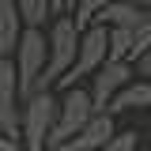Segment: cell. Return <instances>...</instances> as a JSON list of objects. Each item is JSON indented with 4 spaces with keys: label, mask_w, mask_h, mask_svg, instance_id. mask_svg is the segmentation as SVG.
Listing matches in <instances>:
<instances>
[{
    "label": "cell",
    "mask_w": 151,
    "mask_h": 151,
    "mask_svg": "<svg viewBox=\"0 0 151 151\" xmlns=\"http://www.w3.org/2000/svg\"><path fill=\"white\" fill-rule=\"evenodd\" d=\"M0 151H23L19 136H4V132H0Z\"/></svg>",
    "instance_id": "5bb4252c"
},
{
    "label": "cell",
    "mask_w": 151,
    "mask_h": 151,
    "mask_svg": "<svg viewBox=\"0 0 151 151\" xmlns=\"http://www.w3.org/2000/svg\"><path fill=\"white\" fill-rule=\"evenodd\" d=\"M72 4H76V0H64V12H72Z\"/></svg>",
    "instance_id": "2e32d148"
},
{
    "label": "cell",
    "mask_w": 151,
    "mask_h": 151,
    "mask_svg": "<svg viewBox=\"0 0 151 151\" xmlns=\"http://www.w3.org/2000/svg\"><path fill=\"white\" fill-rule=\"evenodd\" d=\"M53 4V12H64V0H49Z\"/></svg>",
    "instance_id": "9a60e30c"
},
{
    "label": "cell",
    "mask_w": 151,
    "mask_h": 151,
    "mask_svg": "<svg viewBox=\"0 0 151 151\" xmlns=\"http://www.w3.org/2000/svg\"><path fill=\"white\" fill-rule=\"evenodd\" d=\"M106 57L110 60H129L132 57V30L129 27H110V34H106Z\"/></svg>",
    "instance_id": "30bf717a"
},
{
    "label": "cell",
    "mask_w": 151,
    "mask_h": 151,
    "mask_svg": "<svg viewBox=\"0 0 151 151\" xmlns=\"http://www.w3.org/2000/svg\"><path fill=\"white\" fill-rule=\"evenodd\" d=\"M113 129H117V125H113V113L94 110L91 117H87V121L60 144V147H64V151H94V147H102V144L113 136Z\"/></svg>",
    "instance_id": "277c9868"
},
{
    "label": "cell",
    "mask_w": 151,
    "mask_h": 151,
    "mask_svg": "<svg viewBox=\"0 0 151 151\" xmlns=\"http://www.w3.org/2000/svg\"><path fill=\"white\" fill-rule=\"evenodd\" d=\"M45 151H64V147H45Z\"/></svg>",
    "instance_id": "ac0fdd59"
},
{
    "label": "cell",
    "mask_w": 151,
    "mask_h": 151,
    "mask_svg": "<svg viewBox=\"0 0 151 151\" xmlns=\"http://www.w3.org/2000/svg\"><path fill=\"white\" fill-rule=\"evenodd\" d=\"M102 8H106V0H76L68 15L76 19V27H87V23H94V19H98V12H102Z\"/></svg>",
    "instance_id": "8fae6325"
},
{
    "label": "cell",
    "mask_w": 151,
    "mask_h": 151,
    "mask_svg": "<svg viewBox=\"0 0 151 151\" xmlns=\"http://www.w3.org/2000/svg\"><path fill=\"white\" fill-rule=\"evenodd\" d=\"M132 76H136V72H132V60H110V57H106V60L91 72V87H87L94 110H106V102L129 83Z\"/></svg>",
    "instance_id": "3957f363"
},
{
    "label": "cell",
    "mask_w": 151,
    "mask_h": 151,
    "mask_svg": "<svg viewBox=\"0 0 151 151\" xmlns=\"http://www.w3.org/2000/svg\"><path fill=\"white\" fill-rule=\"evenodd\" d=\"M76 42H79V27L68 12H57L45 23V68H42V87H53L57 76L68 72L76 57Z\"/></svg>",
    "instance_id": "6da1fadb"
},
{
    "label": "cell",
    "mask_w": 151,
    "mask_h": 151,
    "mask_svg": "<svg viewBox=\"0 0 151 151\" xmlns=\"http://www.w3.org/2000/svg\"><path fill=\"white\" fill-rule=\"evenodd\" d=\"M151 106V79H140L132 76L121 91L106 102V113H121V110H147Z\"/></svg>",
    "instance_id": "8992f818"
},
{
    "label": "cell",
    "mask_w": 151,
    "mask_h": 151,
    "mask_svg": "<svg viewBox=\"0 0 151 151\" xmlns=\"http://www.w3.org/2000/svg\"><path fill=\"white\" fill-rule=\"evenodd\" d=\"M132 72L140 76V79H151V45H147V49H140V53L132 57Z\"/></svg>",
    "instance_id": "4fadbf2b"
},
{
    "label": "cell",
    "mask_w": 151,
    "mask_h": 151,
    "mask_svg": "<svg viewBox=\"0 0 151 151\" xmlns=\"http://www.w3.org/2000/svg\"><path fill=\"white\" fill-rule=\"evenodd\" d=\"M19 30H23V19H19L15 0H0V57H12Z\"/></svg>",
    "instance_id": "ba28073f"
},
{
    "label": "cell",
    "mask_w": 151,
    "mask_h": 151,
    "mask_svg": "<svg viewBox=\"0 0 151 151\" xmlns=\"http://www.w3.org/2000/svg\"><path fill=\"white\" fill-rule=\"evenodd\" d=\"M91 113H94V102H91V91L87 87H79V83L64 87V94L57 98V117H53L49 136H45V147H60Z\"/></svg>",
    "instance_id": "7a4b0ae2"
},
{
    "label": "cell",
    "mask_w": 151,
    "mask_h": 151,
    "mask_svg": "<svg viewBox=\"0 0 151 151\" xmlns=\"http://www.w3.org/2000/svg\"><path fill=\"white\" fill-rule=\"evenodd\" d=\"M147 19V4H132V0H106V8L98 12V23L106 27H140Z\"/></svg>",
    "instance_id": "52a82bcc"
},
{
    "label": "cell",
    "mask_w": 151,
    "mask_h": 151,
    "mask_svg": "<svg viewBox=\"0 0 151 151\" xmlns=\"http://www.w3.org/2000/svg\"><path fill=\"white\" fill-rule=\"evenodd\" d=\"M15 8H19V19H23V27H45V23L57 15L49 0H15Z\"/></svg>",
    "instance_id": "9c48e42d"
},
{
    "label": "cell",
    "mask_w": 151,
    "mask_h": 151,
    "mask_svg": "<svg viewBox=\"0 0 151 151\" xmlns=\"http://www.w3.org/2000/svg\"><path fill=\"white\" fill-rule=\"evenodd\" d=\"M132 4H151V0H132Z\"/></svg>",
    "instance_id": "e0dca14e"
},
{
    "label": "cell",
    "mask_w": 151,
    "mask_h": 151,
    "mask_svg": "<svg viewBox=\"0 0 151 151\" xmlns=\"http://www.w3.org/2000/svg\"><path fill=\"white\" fill-rule=\"evenodd\" d=\"M94 151H136V132H117L113 129V136Z\"/></svg>",
    "instance_id": "7c38bea8"
},
{
    "label": "cell",
    "mask_w": 151,
    "mask_h": 151,
    "mask_svg": "<svg viewBox=\"0 0 151 151\" xmlns=\"http://www.w3.org/2000/svg\"><path fill=\"white\" fill-rule=\"evenodd\" d=\"M0 132L19 136V83L12 57H0Z\"/></svg>",
    "instance_id": "5b68a950"
}]
</instances>
